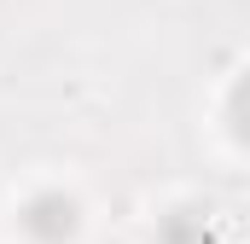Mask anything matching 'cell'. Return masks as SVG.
Masks as SVG:
<instances>
[{"label":"cell","instance_id":"7a4b0ae2","mask_svg":"<svg viewBox=\"0 0 250 244\" xmlns=\"http://www.w3.org/2000/svg\"><path fill=\"white\" fill-rule=\"evenodd\" d=\"M227 117H233V134L250 145V76L233 87V99H227Z\"/></svg>","mask_w":250,"mask_h":244},{"label":"cell","instance_id":"6da1fadb","mask_svg":"<svg viewBox=\"0 0 250 244\" xmlns=\"http://www.w3.org/2000/svg\"><path fill=\"white\" fill-rule=\"evenodd\" d=\"M23 227H29L35 239L59 244V239H70V233H76V203H70V198H59V192H47V198H35V203H29Z\"/></svg>","mask_w":250,"mask_h":244}]
</instances>
